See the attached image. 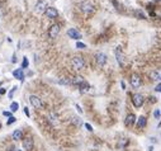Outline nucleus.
<instances>
[{
  "mask_svg": "<svg viewBox=\"0 0 161 151\" xmlns=\"http://www.w3.org/2000/svg\"><path fill=\"white\" fill-rule=\"evenodd\" d=\"M80 8H81L83 13L86 14V15H90V14H93L94 12H95V8H94V5L90 1H84V3H81Z\"/></svg>",
  "mask_w": 161,
  "mask_h": 151,
  "instance_id": "f257e3e1",
  "label": "nucleus"
},
{
  "mask_svg": "<svg viewBox=\"0 0 161 151\" xmlns=\"http://www.w3.org/2000/svg\"><path fill=\"white\" fill-rule=\"evenodd\" d=\"M71 62H72L74 69L78 70V71H80V70H83L84 67H85V61H84V58L80 57V56H75Z\"/></svg>",
  "mask_w": 161,
  "mask_h": 151,
  "instance_id": "f03ea898",
  "label": "nucleus"
},
{
  "mask_svg": "<svg viewBox=\"0 0 161 151\" xmlns=\"http://www.w3.org/2000/svg\"><path fill=\"white\" fill-rule=\"evenodd\" d=\"M143 103H145V98H143L142 94L136 93L132 95V104H133L136 108H141L143 105Z\"/></svg>",
  "mask_w": 161,
  "mask_h": 151,
  "instance_id": "7ed1b4c3",
  "label": "nucleus"
},
{
  "mask_svg": "<svg viewBox=\"0 0 161 151\" xmlns=\"http://www.w3.org/2000/svg\"><path fill=\"white\" fill-rule=\"evenodd\" d=\"M60 31H61L60 24H52V26L48 28V37H50V38H56L58 34H60Z\"/></svg>",
  "mask_w": 161,
  "mask_h": 151,
  "instance_id": "20e7f679",
  "label": "nucleus"
},
{
  "mask_svg": "<svg viewBox=\"0 0 161 151\" xmlns=\"http://www.w3.org/2000/svg\"><path fill=\"white\" fill-rule=\"evenodd\" d=\"M114 55H115V58H117V61H118V64H119V66H124V55H123V52H122V48L119 46L115 48Z\"/></svg>",
  "mask_w": 161,
  "mask_h": 151,
  "instance_id": "39448f33",
  "label": "nucleus"
},
{
  "mask_svg": "<svg viewBox=\"0 0 161 151\" xmlns=\"http://www.w3.org/2000/svg\"><path fill=\"white\" fill-rule=\"evenodd\" d=\"M29 103L33 105L36 109H41L42 107H43V104H42V100L38 98L37 95H31L29 97Z\"/></svg>",
  "mask_w": 161,
  "mask_h": 151,
  "instance_id": "423d86ee",
  "label": "nucleus"
},
{
  "mask_svg": "<svg viewBox=\"0 0 161 151\" xmlns=\"http://www.w3.org/2000/svg\"><path fill=\"white\" fill-rule=\"evenodd\" d=\"M94 58H95L96 64L99 66H104L107 64V55L103 54V52H98V54H95V57Z\"/></svg>",
  "mask_w": 161,
  "mask_h": 151,
  "instance_id": "0eeeda50",
  "label": "nucleus"
},
{
  "mask_svg": "<svg viewBox=\"0 0 161 151\" xmlns=\"http://www.w3.org/2000/svg\"><path fill=\"white\" fill-rule=\"evenodd\" d=\"M136 121H137L136 116L133 113H129V114H127V117L124 119V126L126 127H132V126L136 123Z\"/></svg>",
  "mask_w": 161,
  "mask_h": 151,
  "instance_id": "6e6552de",
  "label": "nucleus"
},
{
  "mask_svg": "<svg viewBox=\"0 0 161 151\" xmlns=\"http://www.w3.org/2000/svg\"><path fill=\"white\" fill-rule=\"evenodd\" d=\"M141 84H142V80H141V78H139V75L133 74V75L131 76V85H132V88L137 89V88L141 86Z\"/></svg>",
  "mask_w": 161,
  "mask_h": 151,
  "instance_id": "1a4fd4ad",
  "label": "nucleus"
},
{
  "mask_svg": "<svg viewBox=\"0 0 161 151\" xmlns=\"http://www.w3.org/2000/svg\"><path fill=\"white\" fill-rule=\"evenodd\" d=\"M44 15L47 17V18H50V19H53L56 18V17L58 15V12H57V9L53 8V6H48V8L46 9V12H44Z\"/></svg>",
  "mask_w": 161,
  "mask_h": 151,
  "instance_id": "9d476101",
  "label": "nucleus"
},
{
  "mask_svg": "<svg viewBox=\"0 0 161 151\" xmlns=\"http://www.w3.org/2000/svg\"><path fill=\"white\" fill-rule=\"evenodd\" d=\"M34 8H36V12L37 13L42 14V13L46 12V9L48 8V6H47V3L44 1V0H40V1H38L37 4H36V6H34Z\"/></svg>",
  "mask_w": 161,
  "mask_h": 151,
  "instance_id": "9b49d317",
  "label": "nucleus"
},
{
  "mask_svg": "<svg viewBox=\"0 0 161 151\" xmlns=\"http://www.w3.org/2000/svg\"><path fill=\"white\" fill-rule=\"evenodd\" d=\"M67 36L70 37V38H72V40H80L81 38V33L79 32L76 28H70V29L67 31Z\"/></svg>",
  "mask_w": 161,
  "mask_h": 151,
  "instance_id": "f8f14e48",
  "label": "nucleus"
},
{
  "mask_svg": "<svg viewBox=\"0 0 161 151\" xmlns=\"http://www.w3.org/2000/svg\"><path fill=\"white\" fill-rule=\"evenodd\" d=\"M33 146H34V142H33V140L31 138V137H27V138L23 140V147H24V150L32 151L33 150Z\"/></svg>",
  "mask_w": 161,
  "mask_h": 151,
  "instance_id": "ddd939ff",
  "label": "nucleus"
},
{
  "mask_svg": "<svg viewBox=\"0 0 161 151\" xmlns=\"http://www.w3.org/2000/svg\"><path fill=\"white\" fill-rule=\"evenodd\" d=\"M13 76H14L15 79L20 80V81H23V80H24L23 69H17V70H14V71H13Z\"/></svg>",
  "mask_w": 161,
  "mask_h": 151,
  "instance_id": "4468645a",
  "label": "nucleus"
},
{
  "mask_svg": "<svg viewBox=\"0 0 161 151\" xmlns=\"http://www.w3.org/2000/svg\"><path fill=\"white\" fill-rule=\"evenodd\" d=\"M146 125H147V119H146L145 116H141V117L137 119V127L142 129L146 127Z\"/></svg>",
  "mask_w": 161,
  "mask_h": 151,
  "instance_id": "2eb2a0df",
  "label": "nucleus"
},
{
  "mask_svg": "<svg viewBox=\"0 0 161 151\" xmlns=\"http://www.w3.org/2000/svg\"><path fill=\"white\" fill-rule=\"evenodd\" d=\"M22 138H23V131H22V129H15V131L13 132V140H15V141H20Z\"/></svg>",
  "mask_w": 161,
  "mask_h": 151,
  "instance_id": "dca6fc26",
  "label": "nucleus"
},
{
  "mask_svg": "<svg viewBox=\"0 0 161 151\" xmlns=\"http://www.w3.org/2000/svg\"><path fill=\"white\" fill-rule=\"evenodd\" d=\"M78 86H79V89H80V92H81V93H87V92H89V89H90V85L86 81H83L81 84H79Z\"/></svg>",
  "mask_w": 161,
  "mask_h": 151,
  "instance_id": "f3484780",
  "label": "nucleus"
},
{
  "mask_svg": "<svg viewBox=\"0 0 161 151\" xmlns=\"http://www.w3.org/2000/svg\"><path fill=\"white\" fill-rule=\"evenodd\" d=\"M48 118H50V122L52 125H57L58 123V117H57V114H56V113H53V112H51L50 117H48Z\"/></svg>",
  "mask_w": 161,
  "mask_h": 151,
  "instance_id": "a211bd4d",
  "label": "nucleus"
},
{
  "mask_svg": "<svg viewBox=\"0 0 161 151\" xmlns=\"http://www.w3.org/2000/svg\"><path fill=\"white\" fill-rule=\"evenodd\" d=\"M71 81H72V84H74V85L78 86L79 84H81L83 81H85V80H84L83 76H75V78H72V79H71Z\"/></svg>",
  "mask_w": 161,
  "mask_h": 151,
  "instance_id": "6ab92c4d",
  "label": "nucleus"
},
{
  "mask_svg": "<svg viewBox=\"0 0 161 151\" xmlns=\"http://www.w3.org/2000/svg\"><path fill=\"white\" fill-rule=\"evenodd\" d=\"M150 78H151L152 80H161V75H160V72L159 71H151L150 72Z\"/></svg>",
  "mask_w": 161,
  "mask_h": 151,
  "instance_id": "aec40b11",
  "label": "nucleus"
},
{
  "mask_svg": "<svg viewBox=\"0 0 161 151\" xmlns=\"http://www.w3.org/2000/svg\"><path fill=\"white\" fill-rule=\"evenodd\" d=\"M127 145H128L127 138H122V140H119V142H118V147H119V149H123V147H126Z\"/></svg>",
  "mask_w": 161,
  "mask_h": 151,
  "instance_id": "412c9836",
  "label": "nucleus"
},
{
  "mask_svg": "<svg viewBox=\"0 0 161 151\" xmlns=\"http://www.w3.org/2000/svg\"><path fill=\"white\" fill-rule=\"evenodd\" d=\"M18 108H19V104L17 103V102H13V103L10 104V111H12V112H17V111H18Z\"/></svg>",
  "mask_w": 161,
  "mask_h": 151,
  "instance_id": "4be33fe9",
  "label": "nucleus"
},
{
  "mask_svg": "<svg viewBox=\"0 0 161 151\" xmlns=\"http://www.w3.org/2000/svg\"><path fill=\"white\" fill-rule=\"evenodd\" d=\"M60 84H61V85H71V84H72V81H71V80H70V79L65 78V79L60 80Z\"/></svg>",
  "mask_w": 161,
  "mask_h": 151,
  "instance_id": "5701e85b",
  "label": "nucleus"
},
{
  "mask_svg": "<svg viewBox=\"0 0 161 151\" xmlns=\"http://www.w3.org/2000/svg\"><path fill=\"white\" fill-rule=\"evenodd\" d=\"M29 66V61H28V57H23V62H22V69H27Z\"/></svg>",
  "mask_w": 161,
  "mask_h": 151,
  "instance_id": "b1692460",
  "label": "nucleus"
},
{
  "mask_svg": "<svg viewBox=\"0 0 161 151\" xmlns=\"http://www.w3.org/2000/svg\"><path fill=\"white\" fill-rule=\"evenodd\" d=\"M76 47H78L79 50H85V48H86V45L83 43V42H78V43H76Z\"/></svg>",
  "mask_w": 161,
  "mask_h": 151,
  "instance_id": "393cba45",
  "label": "nucleus"
},
{
  "mask_svg": "<svg viewBox=\"0 0 161 151\" xmlns=\"http://www.w3.org/2000/svg\"><path fill=\"white\" fill-rule=\"evenodd\" d=\"M153 117H155L156 119H160V117H161V112H160V109H155V112H153Z\"/></svg>",
  "mask_w": 161,
  "mask_h": 151,
  "instance_id": "a878e982",
  "label": "nucleus"
},
{
  "mask_svg": "<svg viewBox=\"0 0 161 151\" xmlns=\"http://www.w3.org/2000/svg\"><path fill=\"white\" fill-rule=\"evenodd\" d=\"M17 89H18L17 86H14L13 89H10V92H9V99H12V98H13V95H14V93H15Z\"/></svg>",
  "mask_w": 161,
  "mask_h": 151,
  "instance_id": "bb28decb",
  "label": "nucleus"
},
{
  "mask_svg": "<svg viewBox=\"0 0 161 151\" xmlns=\"http://www.w3.org/2000/svg\"><path fill=\"white\" fill-rule=\"evenodd\" d=\"M17 121V118L15 117H13V116H12V117H9V119H8V122H6V125H12V123H14V122H15Z\"/></svg>",
  "mask_w": 161,
  "mask_h": 151,
  "instance_id": "cd10ccee",
  "label": "nucleus"
},
{
  "mask_svg": "<svg viewBox=\"0 0 161 151\" xmlns=\"http://www.w3.org/2000/svg\"><path fill=\"white\" fill-rule=\"evenodd\" d=\"M84 126H85V128H86V129H87V131H89V132H93V127H92V126H90L89 123H85Z\"/></svg>",
  "mask_w": 161,
  "mask_h": 151,
  "instance_id": "c85d7f7f",
  "label": "nucleus"
},
{
  "mask_svg": "<svg viewBox=\"0 0 161 151\" xmlns=\"http://www.w3.org/2000/svg\"><path fill=\"white\" fill-rule=\"evenodd\" d=\"M136 14H137V15L139 17V19H145V15L142 14V12H139V10H137V12H136Z\"/></svg>",
  "mask_w": 161,
  "mask_h": 151,
  "instance_id": "c756f323",
  "label": "nucleus"
},
{
  "mask_svg": "<svg viewBox=\"0 0 161 151\" xmlns=\"http://www.w3.org/2000/svg\"><path fill=\"white\" fill-rule=\"evenodd\" d=\"M155 92L161 93V83H160V84H157V85H156V88H155Z\"/></svg>",
  "mask_w": 161,
  "mask_h": 151,
  "instance_id": "7c9ffc66",
  "label": "nucleus"
},
{
  "mask_svg": "<svg viewBox=\"0 0 161 151\" xmlns=\"http://www.w3.org/2000/svg\"><path fill=\"white\" fill-rule=\"evenodd\" d=\"M75 107H76V109H78V112H79V113L81 114V113H83V109H81V108H80V105H79L78 103H76V104H75Z\"/></svg>",
  "mask_w": 161,
  "mask_h": 151,
  "instance_id": "2f4dec72",
  "label": "nucleus"
},
{
  "mask_svg": "<svg viewBox=\"0 0 161 151\" xmlns=\"http://www.w3.org/2000/svg\"><path fill=\"white\" fill-rule=\"evenodd\" d=\"M5 93H6V90L4 89V88H0V95H4Z\"/></svg>",
  "mask_w": 161,
  "mask_h": 151,
  "instance_id": "473e14b6",
  "label": "nucleus"
},
{
  "mask_svg": "<svg viewBox=\"0 0 161 151\" xmlns=\"http://www.w3.org/2000/svg\"><path fill=\"white\" fill-rule=\"evenodd\" d=\"M3 116H5V117H12L10 112H3Z\"/></svg>",
  "mask_w": 161,
  "mask_h": 151,
  "instance_id": "72a5a7b5",
  "label": "nucleus"
},
{
  "mask_svg": "<svg viewBox=\"0 0 161 151\" xmlns=\"http://www.w3.org/2000/svg\"><path fill=\"white\" fill-rule=\"evenodd\" d=\"M24 113H26L27 117H29V116H31V114H29V111H28V108H27V107L24 108Z\"/></svg>",
  "mask_w": 161,
  "mask_h": 151,
  "instance_id": "f704fd0d",
  "label": "nucleus"
},
{
  "mask_svg": "<svg viewBox=\"0 0 161 151\" xmlns=\"http://www.w3.org/2000/svg\"><path fill=\"white\" fill-rule=\"evenodd\" d=\"M12 62H17V58H15V55L12 57Z\"/></svg>",
  "mask_w": 161,
  "mask_h": 151,
  "instance_id": "c9c22d12",
  "label": "nucleus"
},
{
  "mask_svg": "<svg viewBox=\"0 0 161 151\" xmlns=\"http://www.w3.org/2000/svg\"><path fill=\"white\" fill-rule=\"evenodd\" d=\"M121 85H122V88H123V89H126V84H124V81H122Z\"/></svg>",
  "mask_w": 161,
  "mask_h": 151,
  "instance_id": "e433bc0d",
  "label": "nucleus"
},
{
  "mask_svg": "<svg viewBox=\"0 0 161 151\" xmlns=\"http://www.w3.org/2000/svg\"><path fill=\"white\" fill-rule=\"evenodd\" d=\"M153 149H152V147H150V149H149V151H152Z\"/></svg>",
  "mask_w": 161,
  "mask_h": 151,
  "instance_id": "4c0bfd02",
  "label": "nucleus"
},
{
  "mask_svg": "<svg viewBox=\"0 0 161 151\" xmlns=\"http://www.w3.org/2000/svg\"><path fill=\"white\" fill-rule=\"evenodd\" d=\"M3 85V81H0V86H1Z\"/></svg>",
  "mask_w": 161,
  "mask_h": 151,
  "instance_id": "58836bf2",
  "label": "nucleus"
},
{
  "mask_svg": "<svg viewBox=\"0 0 161 151\" xmlns=\"http://www.w3.org/2000/svg\"><path fill=\"white\" fill-rule=\"evenodd\" d=\"M13 151H20V150H13Z\"/></svg>",
  "mask_w": 161,
  "mask_h": 151,
  "instance_id": "ea45409f",
  "label": "nucleus"
},
{
  "mask_svg": "<svg viewBox=\"0 0 161 151\" xmlns=\"http://www.w3.org/2000/svg\"><path fill=\"white\" fill-rule=\"evenodd\" d=\"M0 127H1V125H0Z\"/></svg>",
  "mask_w": 161,
  "mask_h": 151,
  "instance_id": "a19ab883",
  "label": "nucleus"
}]
</instances>
